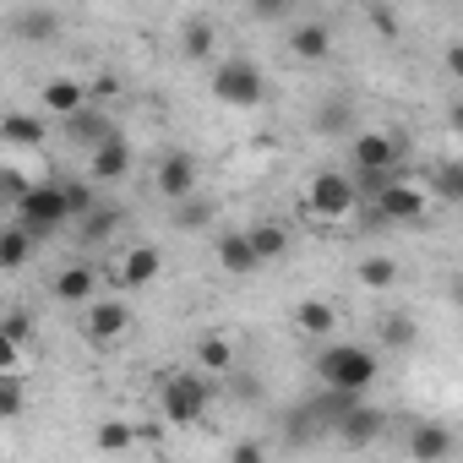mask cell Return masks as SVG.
Returning <instances> with one entry per match:
<instances>
[{"mask_svg":"<svg viewBox=\"0 0 463 463\" xmlns=\"http://www.w3.org/2000/svg\"><path fill=\"white\" fill-rule=\"evenodd\" d=\"M317 376L338 392H365L376 382V354L360 349V344H333V349L317 354Z\"/></svg>","mask_w":463,"mask_h":463,"instance_id":"obj_1","label":"cell"},{"mask_svg":"<svg viewBox=\"0 0 463 463\" xmlns=\"http://www.w3.org/2000/svg\"><path fill=\"white\" fill-rule=\"evenodd\" d=\"M207 403H213V382H207V371H202V376L175 371V376L164 382V420H175V425H196V420L207 414Z\"/></svg>","mask_w":463,"mask_h":463,"instance_id":"obj_2","label":"cell"},{"mask_svg":"<svg viewBox=\"0 0 463 463\" xmlns=\"http://www.w3.org/2000/svg\"><path fill=\"white\" fill-rule=\"evenodd\" d=\"M213 93H218V104L257 109V104L268 99V82H262V71H257L251 61H218V71H213Z\"/></svg>","mask_w":463,"mask_h":463,"instance_id":"obj_3","label":"cell"},{"mask_svg":"<svg viewBox=\"0 0 463 463\" xmlns=\"http://www.w3.org/2000/svg\"><path fill=\"white\" fill-rule=\"evenodd\" d=\"M17 213H23V223L33 229V235L44 241V235H55V229L71 218V196H66V185H33L17 202Z\"/></svg>","mask_w":463,"mask_h":463,"instance_id":"obj_4","label":"cell"},{"mask_svg":"<svg viewBox=\"0 0 463 463\" xmlns=\"http://www.w3.org/2000/svg\"><path fill=\"white\" fill-rule=\"evenodd\" d=\"M354 202H360V185H354V175H344V169H322V175L306 185V207H311L317 218H344Z\"/></svg>","mask_w":463,"mask_h":463,"instance_id":"obj_5","label":"cell"},{"mask_svg":"<svg viewBox=\"0 0 463 463\" xmlns=\"http://www.w3.org/2000/svg\"><path fill=\"white\" fill-rule=\"evenodd\" d=\"M82 333H88L93 344H115L120 333H131V306H126V300H93Z\"/></svg>","mask_w":463,"mask_h":463,"instance_id":"obj_6","label":"cell"},{"mask_svg":"<svg viewBox=\"0 0 463 463\" xmlns=\"http://www.w3.org/2000/svg\"><path fill=\"white\" fill-rule=\"evenodd\" d=\"M398 142L392 137H382V131H365V137H354L349 142V164L354 169H398Z\"/></svg>","mask_w":463,"mask_h":463,"instance_id":"obj_7","label":"cell"},{"mask_svg":"<svg viewBox=\"0 0 463 463\" xmlns=\"http://www.w3.org/2000/svg\"><path fill=\"white\" fill-rule=\"evenodd\" d=\"M88 158H93V164H88V169H93V180H104V185H109V180H126V175H131V142H126L120 131H115L109 142H99V147H93Z\"/></svg>","mask_w":463,"mask_h":463,"instance_id":"obj_8","label":"cell"},{"mask_svg":"<svg viewBox=\"0 0 463 463\" xmlns=\"http://www.w3.org/2000/svg\"><path fill=\"white\" fill-rule=\"evenodd\" d=\"M158 191H164L169 202L191 196V191H196V158H191V153H164V164H158Z\"/></svg>","mask_w":463,"mask_h":463,"instance_id":"obj_9","label":"cell"},{"mask_svg":"<svg viewBox=\"0 0 463 463\" xmlns=\"http://www.w3.org/2000/svg\"><path fill=\"white\" fill-rule=\"evenodd\" d=\"M376 213L382 218H392V223H414V218H425V191H414V185H387L382 196H376Z\"/></svg>","mask_w":463,"mask_h":463,"instance_id":"obj_10","label":"cell"},{"mask_svg":"<svg viewBox=\"0 0 463 463\" xmlns=\"http://www.w3.org/2000/svg\"><path fill=\"white\" fill-rule=\"evenodd\" d=\"M66 137H71L77 147H88V153H93L99 142H109V137H115V126H109V115H99L93 104H82L77 115H66Z\"/></svg>","mask_w":463,"mask_h":463,"instance_id":"obj_11","label":"cell"},{"mask_svg":"<svg viewBox=\"0 0 463 463\" xmlns=\"http://www.w3.org/2000/svg\"><path fill=\"white\" fill-rule=\"evenodd\" d=\"M382 425H387V414H376V409H360V403H354V409H344V414H338V425H333V430H338V441L365 447V441H376V436H382Z\"/></svg>","mask_w":463,"mask_h":463,"instance_id":"obj_12","label":"cell"},{"mask_svg":"<svg viewBox=\"0 0 463 463\" xmlns=\"http://www.w3.org/2000/svg\"><path fill=\"white\" fill-rule=\"evenodd\" d=\"M158 273H164V257H158L153 246H131L126 262H120V284H126V289H147Z\"/></svg>","mask_w":463,"mask_h":463,"instance_id":"obj_13","label":"cell"},{"mask_svg":"<svg viewBox=\"0 0 463 463\" xmlns=\"http://www.w3.org/2000/svg\"><path fill=\"white\" fill-rule=\"evenodd\" d=\"M218 268L223 273H251V268H262V257L251 246V229H246V235H218Z\"/></svg>","mask_w":463,"mask_h":463,"instance_id":"obj_14","label":"cell"},{"mask_svg":"<svg viewBox=\"0 0 463 463\" xmlns=\"http://www.w3.org/2000/svg\"><path fill=\"white\" fill-rule=\"evenodd\" d=\"M289 50H295L300 61H327V50H333V28H327V23H300V28L289 33Z\"/></svg>","mask_w":463,"mask_h":463,"instance_id":"obj_15","label":"cell"},{"mask_svg":"<svg viewBox=\"0 0 463 463\" xmlns=\"http://www.w3.org/2000/svg\"><path fill=\"white\" fill-rule=\"evenodd\" d=\"M82 104H88V88H77V82H66V77H61V82H44V115H61V120H66V115H77Z\"/></svg>","mask_w":463,"mask_h":463,"instance_id":"obj_16","label":"cell"},{"mask_svg":"<svg viewBox=\"0 0 463 463\" xmlns=\"http://www.w3.org/2000/svg\"><path fill=\"white\" fill-rule=\"evenodd\" d=\"M93 289H99V273H93V268H66V273L55 279V300H66V306H82Z\"/></svg>","mask_w":463,"mask_h":463,"instance_id":"obj_17","label":"cell"},{"mask_svg":"<svg viewBox=\"0 0 463 463\" xmlns=\"http://www.w3.org/2000/svg\"><path fill=\"white\" fill-rule=\"evenodd\" d=\"M33 229L28 223H17V229H6V235H0V268H6V273H17L23 262H28V251H33Z\"/></svg>","mask_w":463,"mask_h":463,"instance_id":"obj_18","label":"cell"},{"mask_svg":"<svg viewBox=\"0 0 463 463\" xmlns=\"http://www.w3.org/2000/svg\"><path fill=\"white\" fill-rule=\"evenodd\" d=\"M0 137H6L12 147H44V115H6Z\"/></svg>","mask_w":463,"mask_h":463,"instance_id":"obj_19","label":"cell"},{"mask_svg":"<svg viewBox=\"0 0 463 463\" xmlns=\"http://www.w3.org/2000/svg\"><path fill=\"white\" fill-rule=\"evenodd\" d=\"M180 50H185L191 61H213V50H218L213 23H207V17H191V23H185V33H180Z\"/></svg>","mask_w":463,"mask_h":463,"instance_id":"obj_20","label":"cell"},{"mask_svg":"<svg viewBox=\"0 0 463 463\" xmlns=\"http://www.w3.org/2000/svg\"><path fill=\"white\" fill-rule=\"evenodd\" d=\"M409 452H414V458H447V452H452V436H447L441 425H414V430H409Z\"/></svg>","mask_w":463,"mask_h":463,"instance_id":"obj_21","label":"cell"},{"mask_svg":"<svg viewBox=\"0 0 463 463\" xmlns=\"http://www.w3.org/2000/svg\"><path fill=\"white\" fill-rule=\"evenodd\" d=\"M349 126H354V104H349V99H327L322 115H317V131H322V137H344Z\"/></svg>","mask_w":463,"mask_h":463,"instance_id":"obj_22","label":"cell"},{"mask_svg":"<svg viewBox=\"0 0 463 463\" xmlns=\"http://www.w3.org/2000/svg\"><path fill=\"white\" fill-rule=\"evenodd\" d=\"M251 246H257L262 262H279V257L289 251V235H284L279 223H257V229H251Z\"/></svg>","mask_w":463,"mask_h":463,"instance_id":"obj_23","label":"cell"},{"mask_svg":"<svg viewBox=\"0 0 463 463\" xmlns=\"http://www.w3.org/2000/svg\"><path fill=\"white\" fill-rule=\"evenodd\" d=\"M196 360H202V371H207V376H223L229 365H235V354H229V344H223V338H202V344H196Z\"/></svg>","mask_w":463,"mask_h":463,"instance_id":"obj_24","label":"cell"},{"mask_svg":"<svg viewBox=\"0 0 463 463\" xmlns=\"http://www.w3.org/2000/svg\"><path fill=\"white\" fill-rule=\"evenodd\" d=\"M17 39H28V44L44 39V44H50V39H55V12H23V17H17Z\"/></svg>","mask_w":463,"mask_h":463,"instance_id":"obj_25","label":"cell"},{"mask_svg":"<svg viewBox=\"0 0 463 463\" xmlns=\"http://www.w3.org/2000/svg\"><path fill=\"white\" fill-rule=\"evenodd\" d=\"M360 284L392 289V284H398V262H392V257H365V262H360Z\"/></svg>","mask_w":463,"mask_h":463,"instance_id":"obj_26","label":"cell"},{"mask_svg":"<svg viewBox=\"0 0 463 463\" xmlns=\"http://www.w3.org/2000/svg\"><path fill=\"white\" fill-rule=\"evenodd\" d=\"M300 333H311V338L333 333V306H322V300H306V306H300Z\"/></svg>","mask_w":463,"mask_h":463,"instance_id":"obj_27","label":"cell"},{"mask_svg":"<svg viewBox=\"0 0 463 463\" xmlns=\"http://www.w3.org/2000/svg\"><path fill=\"white\" fill-rule=\"evenodd\" d=\"M137 441V430L126 425V420H109V425H99V452H126Z\"/></svg>","mask_w":463,"mask_h":463,"instance_id":"obj_28","label":"cell"},{"mask_svg":"<svg viewBox=\"0 0 463 463\" xmlns=\"http://www.w3.org/2000/svg\"><path fill=\"white\" fill-rule=\"evenodd\" d=\"M28 338H33V317L28 311H6V322H0V344H17L23 349Z\"/></svg>","mask_w":463,"mask_h":463,"instance_id":"obj_29","label":"cell"},{"mask_svg":"<svg viewBox=\"0 0 463 463\" xmlns=\"http://www.w3.org/2000/svg\"><path fill=\"white\" fill-rule=\"evenodd\" d=\"M382 344L409 349V344H414V322H409V317H382Z\"/></svg>","mask_w":463,"mask_h":463,"instance_id":"obj_30","label":"cell"},{"mask_svg":"<svg viewBox=\"0 0 463 463\" xmlns=\"http://www.w3.org/2000/svg\"><path fill=\"white\" fill-rule=\"evenodd\" d=\"M175 223H180V229H202V223H207V207L191 202V196H180V202H175Z\"/></svg>","mask_w":463,"mask_h":463,"instance_id":"obj_31","label":"cell"},{"mask_svg":"<svg viewBox=\"0 0 463 463\" xmlns=\"http://www.w3.org/2000/svg\"><path fill=\"white\" fill-rule=\"evenodd\" d=\"M17 409H23V387H17V376H6L0 382V420H17Z\"/></svg>","mask_w":463,"mask_h":463,"instance_id":"obj_32","label":"cell"},{"mask_svg":"<svg viewBox=\"0 0 463 463\" xmlns=\"http://www.w3.org/2000/svg\"><path fill=\"white\" fill-rule=\"evenodd\" d=\"M251 12H257L262 23H284V17L295 12V0H251Z\"/></svg>","mask_w":463,"mask_h":463,"instance_id":"obj_33","label":"cell"},{"mask_svg":"<svg viewBox=\"0 0 463 463\" xmlns=\"http://www.w3.org/2000/svg\"><path fill=\"white\" fill-rule=\"evenodd\" d=\"M66 196H71V213H82V218H88V213H93V207H99V202H93V191H88V185H66Z\"/></svg>","mask_w":463,"mask_h":463,"instance_id":"obj_34","label":"cell"},{"mask_svg":"<svg viewBox=\"0 0 463 463\" xmlns=\"http://www.w3.org/2000/svg\"><path fill=\"white\" fill-rule=\"evenodd\" d=\"M109 229H115V213H93V218H88V229H82V235H88V241H104Z\"/></svg>","mask_w":463,"mask_h":463,"instance_id":"obj_35","label":"cell"},{"mask_svg":"<svg viewBox=\"0 0 463 463\" xmlns=\"http://www.w3.org/2000/svg\"><path fill=\"white\" fill-rule=\"evenodd\" d=\"M441 191H447L452 202H463V169H447V175H441Z\"/></svg>","mask_w":463,"mask_h":463,"instance_id":"obj_36","label":"cell"},{"mask_svg":"<svg viewBox=\"0 0 463 463\" xmlns=\"http://www.w3.org/2000/svg\"><path fill=\"white\" fill-rule=\"evenodd\" d=\"M229 458H235V463H251V458H262V447H257V441H241V447H229Z\"/></svg>","mask_w":463,"mask_h":463,"instance_id":"obj_37","label":"cell"},{"mask_svg":"<svg viewBox=\"0 0 463 463\" xmlns=\"http://www.w3.org/2000/svg\"><path fill=\"white\" fill-rule=\"evenodd\" d=\"M447 71L463 82V44H447Z\"/></svg>","mask_w":463,"mask_h":463,"instance_id":"obj_38","label":"cell"},{"mask_svg":"<svg viewBox=\"0 0 463 463\" xmlns=\"http://www.w3.org/2000/svg\"><path fill=\"white\" fill-rule=\"evenodd\" d=\"M452 126H458V131H463V104H458V109H452Z\"/></svg>","mask_w":463,"mask_h":463,"instance_id":"obj_39","label":"cell"},{"mask_svg":"<svg viewBox=\"0 0 463 463\" xmlns=\"http://www.w3.org/2000/svg\"><path fill=\"white\" fill-rule=\"evenodd\" d=\"M452 300H458V306H463V279H458V284H452Z\"/></svg>","mask_w":463,"mask_h":463,"instance_id":"obj_40","label":"cell"}]
</instances>
